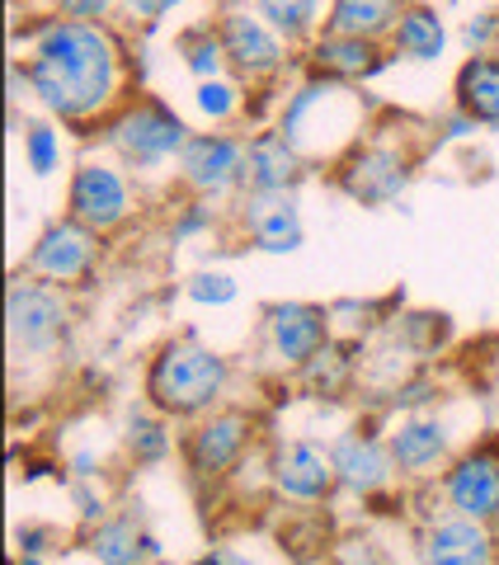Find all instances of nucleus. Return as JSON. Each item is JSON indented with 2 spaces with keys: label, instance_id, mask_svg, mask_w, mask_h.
I'll use <instances>...</instances> for the list:
<instances>
[{
  "label": "nucleus",
  "instance_id": "1",
  "mask_svg": "<svg viewBox=\"0 0 499 565\" xmlns=\"http://www.w3.org/2000/svg\"><path fill=\"white\" fill-rule=\"evenodd\" d=\"M33 99L62 122L104 118L128 85V47L104 20H52L39 24L24 57Z\"/></svg>",
  "mask_w": 499,
  "mask_h": 565
},
{
  "label": "nucleus",
  "instance_id": "2",
  "mask_svg": "<svg viewBox=\"0 0 499 565\" xmlns=\"http://www.w3.org/2000/svg\"><path fill=\"white\" fill-rule=\"evenodd\" d=\"M363 122H368L363 95L349 81L311 71L283 104L278 132L301 151V161H344L363 141Z\"/></svg>",
  "mask_w": 499,
  "mask_h": 565
},
{
  "label": "nucleus",
  "instance_id": "3",
  "mask_svg": "<svg viewBox=\"0 0 499 565\" xmlns=\"http://www.w3.org/2000/svg\"><path fill=\"white\" fill-rule=\"evenodd\" d=\"M231 382V367L217 349H208L193 334H180V340H166L151 363H147V405L160 419H203L208 411H217V401Z\"/></svg>",
  "mask_w": 499,
  "mask_h": 565
},
{
  "label": "nucleus",
  "instance_id": "4",
  "mask_svg": "<svg viewBox=\"0 0 499 565\" xmlns=\"http://www.w3.org/2000/svg\"><path fill=\"white\" fill-rule=\"evenodd\" d=\"M212 24H217V39L226 47V66L236 71L241 85H259V81L283 76V66H288V39H278V33L259 20V10L250 6V0H222Z\"/></svg>",
  "mask_w": 499,
  "mask_h": 565
},
{
  "label": "nucleus",
  "instance_id": "5",
  "mask_svg": "<svg viewBox=\"0 0 499 565\" xmlns=\"http://www.w3.org/2000/svg\"><path fill=\"white\" fill-rule=\"evenodd\" d=\"M189 137L193 132L184 128V118L174 114L170 104H160V99H137L123 114H114V122H109L114 151L137 170L174 161V156L189 147Z\"/></svg>",
  "mask_w": 499,
  "mask_h": 565
},
{
  "label": "nucleus",
  "instance_id": "6",
  "mask_svg": "<svg viewBox=\"0 0 499 565\" xmlns=\"http://www.w3.org/2000/svg\"><path fill=\"white\" fill-rule=\"evenodd\" d=\"M6 330H10L14 349L47 353L66 330L62 288H52V282L33 278V274H14L6 288Z\"/></svg>",
  "mask_w": 499,
  "mask_h": 565
},
{
  "label": "nucleus",
  "instance_id": "7",
  "mask_svg": "<svg viewBox=\"0 0 499 565\" xmlns=\"http://www.w3.org/2000/svg\"><path fill=\"white\" fill-rule=\"evenodd\" d=\"M410 174H415L410 170V156L396 147V141L368 137L340 161V189L363 207H386L405 193Z\"/></svg>",
  "mask_w": 499,
  "mask_h": 565
},
{
  "label": "nucleus",
  "instance_id": "8",
  "mask_svg": "<svg viewBox=\"0 0 499 565\" xmlns=\"http://www.w3.org/2000/svg\"><path fill=\"white\" fill-rule=\"evenodd\" d=\"M66 217L91 226L95 236L118 232V226L132 217L128 180L104 161H81L76 170H71V184H66Z\"/></svg>",
  "mask_w": 499,
  "mask_h": 565
},
{
  "label": "nucleus",
  "instance_id": "9",
  "mask_svg": "<svg viewBox=\"0 0 499 565\" xmlns=\"http://www.w3.org/2000/svg\"><path fill=\"white\" fill-rule=\"evenodd\" d=\"M95 255H99V236L91 232V226L62 217L33 241V250L24 259V274L52 282V288H71V282L91 278Z\"/></svg>",
  "mask_w": 499,
  "mask_h": 565
},
{
  "label": "nucleus",
  "instance_id": "10",
  "mask_svg": "<svg viewBox=\"0 0 499 565\" xmlns=\"http://www.w3.org/2000/svg\"><path fill=\"white\" fill-rule=\"evenodd\" d=\"M241 170H245V141L226 137V132H193L189 147L180 151L184 189H193L208 203L231 189H241Z\"/></svg>",
  "mask_w": 499,
  "mask_h": 565
},
{
  "label": "nucleus",
  "instance_id": "11",
  "mask_svg": "<svg viewBox=\"0 0 499 565\" xmlns=\"http://www.w3.org/2000/svg\"><path fill=\"white\" fill-rule=\"evenodd\" d=\"M264 334L278 363L301 367L330 344V311L311 302H278L264 311Z\"/></svg>",
  "mask_w": 499,
  "mask_h": 565
},
{
  "label": "nucleus",
  "instance_id": "12",
  "mask_svg": "<svg viewBox=\"0 0 499 565\" xmlns=\"http://www.w3.org/2000/svg\"><path fill=\"white\" fill-rule=\"evenodd\" d=\"M443 494H448L453 514L476 519V523H495V514H499V452L495 448L461 452L448 467V476H443Z\"/></svg>",
  "mask_w": 499,
  "mask_h": 565
},
{
  "label": "nucleus",
  "instance_id": "13",
  "mask_svg": "<svg viewBox=\"0 0 499 565\" xmlns=\"http://www.w3.org/2000/svg\"><path fill=\"white\" fill-rule=\"evenodd\" d=\"M250 434H255V419L245 411H212L199 419V429L189 434V467L199 476H222L241 462V452L250 444Z\"/></svg>",
  "mask_w": 499,
  "mask_h": 565
},
{
  "label": "nucleus",
  "instance_id": "14",
  "mask_svg": "<svg viewBox=\"0 0 499 565\" xmlns=\"http://www.w3.org/2000/svg\"><path fill=\"white\" fill-rule=\"evenodd\" d=\"M241 222L255 250L264 255H293L301 250V217H297V193H245L241 199Z\"/></svg>",
  "mask_w": 499,
  "mask_h": 565
},
{
  "label": "nucleus",
  "instance_id": "15",
  "mask_svg": "<svg viewBox=\"0 0 499 565\" xmlns=\"http://www.w3.org/2000/svg\"><path fill=\"white\" fill-rule=\"evenodd\" d=\"M274 490L288 494V500H301V504H316L326 500V494L335 490V457L326 448L307 444V438H297V444H283L274 452Z\"/></svg>",
  "mask_w": 499,
  "mask_h": 565
},
{
  "label": "nucleus",
  "instance_id": "16",
  "mask_svg": "<svg viewBox=\"0 0 499 565\" xmlns=\"http://www.w3.org/2000/svg\"><path fill=\"white\" fill-rule=\"evenodd\" d=\"M301 151L293 147L278 128L274 132H259L245 141V170H241V193H283L297 184L301 174Z\"/></svg>",
  "mask_w": 499,
  "mask_h": 565
},
{
  "label": "nucleus",
  "instance_id": "17",
  "mask_svg": "<svg viewBox=\"0 0 499 565\" xmlns=\"http://www.w3.org/2000/svg\"><path fill=\"white\" fill-rule=\"evenodd\" d=\"M307 62L316 76H335V81H368L386 66V43L372 39H353V33H320V39L307 47Z\"/></svg>",
  "mask_w": 499,
  "mask_h": 565
},
{
  "label": "nucleus",
  "instance_id": "18",
  "mask_svg": "<svg viewBox=\"0 0 499 565\" xmlns=\"http://www.w3.org/2000/svg\"><path fill=\"white\" fill-rule=\"evenodd\" d=\"M424 565H495V533L476 519H438L424 533Z\"/></svg>",
  "mask_w": 499,
  "mask_h": 565
},
{
  "label": "nucleus",
  "instance_id": "19",
  "mask_svg": "<svg viewBox=\"0 0 499 565\" xmlns=\"http://www.w3.org/2000/svg\"><path fill=\"white\" fill-rule=\"evenodd\" d=\"M391 462L405 476H429L434 467L448 462V424L429 415H410L386 434Z\"/></svg>",
  "mask_w": 499,
  "mask_h": 565
},
{
  "label": "nucleus",
  "instance_id": "20",
  "mask_svg": "<svg viewBox=\"0 0 499 565\" xmlns=\"http://www.w3.org/2000/svg\"><path fill=\"white\" fill-rule=\"evenodd\" d=\"M330 457H335V476H340V486L359 490V494L382 490V486H391V476H396L391 448L378 444V438H368V434H344V438H335Z\"/></svg>",
  "mask_w": 499,
  "mask_h": 565
},
{
  "label": "nucleus",
  "instance_id": "21",
  "mask_svg": "<svg viewBox=\"0 0 499 565\" xmlns=\"http://www.w3.org/2000/svg\"><path fill=\"white\" fill-rule=\"evenodd\" d=\"M453 99L461 118L499 128V52H476V57L457 66Z\"/></svg>",
  "mask_w": 499,
  "mask_h": 565
},
{
  "label": "nucleus",
  "instance_id": "22",
  "mask_svg": "<svg viewBox=\"0 0 499 565\" xmlns=\"http://www.w3.org/2000/svg\"><path fill=\"white\" fill-rule=\"evenodd\" d=\"M410 10V0H330L326 29L330 33H353V39L391 43L401 14Z\"/></svg>",
  "mask_w": 499,
  "mask_h": 565
},
{
  "label": "nucleus",
  "instance_id": "23",
  "mask_svg": "<svg viewBox=\"0 0 499 565\" xmlns=\"http://www.w3.org/2000/svg\"><path fill=\"white\" fill-rule=\"evenodd\" d=\"M259 10V20L269 24L278 39H288V47L297 43H316L326 33V14H330V0H250Z\"/></svg>",
  "mask_w": 499,
  "mask_h": 565
},
{
  "label": "nucleus",
  "instance_id": "24",
  "mask_svg": "<svg viewBox=\"0 0 499 565\" xmlns=\"http://www.w3.org/2000/svg\"><path fill=\"white\" fill-rule=\"evenodd\" d=\"M386 47H391V57H405V62H438L443 47H448V29H443L434 6H415L410 0V10L401 14Z\"/></svg>",
  "mask_w": 499,
  "mask_h": 565
},
{
  "label": "nucleus",
  "instance_id": "25",
  "mask_svg": "<svg viewBox=\"0 0 499 565\" xmlns=\"http://www.w3.org/2000/svg\"><path fill=\"white\" fill-rule=\"evenodd\" d=\"M174 47H180V57H184V71L193 81H217V76H226V47H222V39H217V24H193V29H184L180 39H174Z\"/></svg>",
  "mask_w": 499,
  "mask_h": 565
},
{
  "label": "nucleus",
  "instance_id": "26",
  "mask_svg": "<svg viewBox=\"0 0 499 565\" xmlns=\"http://www.w3.org/2000/svg\"><path fill=\"white\" fill-rule=\"evenodd\" d=\"M91 552L104 561V565H137L141 552H160V546L151 537H141L137 533V519H109V523H99L95 533H91Z\"/></svg>",
  "mask_w": 499,
  "mask_h": 565
},
{
  "label": "nucleus",
  "instance_id": "27",
  "mask_svg": "<svg viewBox=\"0 0 499 565\" xmlns=\"http://www.w3.org/2000/svg\"><path fill=\"white\" fill-rule=\"evenodd\" d=\"M297 373H301V382H307L311 392L335 396V392H344V382H349V373H353V359H349L340 344H326L311 363H301Z\"/></svg>",
  "mask_w": 499,
  "mask_h": 565
},
{
  "label": "nucleus",
  "instance_id": "28",
  "mask_svg": "<svg viewBox=\"0 0 499 565\" xmlns=\"http://www.w3.org/2000/svg\"><path fill=\"white\" fill-rule=\"evenodd\" d=\"M241 99H245L241 95V81H226V76L193 85V104H199V114L212 118V122H226L231 114L241 109Z\"/></svg>",
  "mask_w": 499,
  "mask_h": 565
},
{
  "label": "nucleus",
  "instance_id": "29",
  "mask_svg": "<svg viewBox=\"0 0 499 565\" xmlns=\"http://www.w3.org/2000/svg\"><path fill=\"white\" fill-rule=\"evenodd\" d=\"M57 156H62V147H57L52 122H24V161H29V170L39 174V180L57 170Z\"/></svg>",
  "mask_w": 499,
  "mask_h": 565
},
{
  "label": "nucleus",
  "instance_id": "30",
  "mask_svg": "<svg viewBox=\"0 0 499 565\" xmlns=\"http://www.w3.org/2000/svg\"><path fill=\"white\" fill-rule=\"evenodd\" d=\"M128 444L137 452V462H160V457L170 452V434H166V424H160V419L132 415L128 419Z\"/></svg>",
  "mask_w": 499,
  "mask_h": 565
},
{
  "label": "nucleus",
  "instance_id": "31",
  "mask_svg": "<svg viewBox=\"0 0 499 565\" xmlns=\"http://www.w3.org/2000/svg\"><path fill=\"white\" fill-rule=\"evenodd\" d=\"M184 292L193 297L199 307H226V302H236V278L231 274H222V269H203V274H193L189 282H184Z\"/></svg>",
  "mask_w": 499,
  "mask_h": 565
},
{
  "label": "nucleus",
  "instance_id": "32",
  "mask_svg": "<svg viewBox=\"0 0 499 565\" xmlns=\"http://www.w3.org/2000/svg\"><path fill=\"white\" fill-rule=\"evenodd\" d=\"M461 43L471 47V57H476V52H495V43H499V14H476V20H467V29H461Z\"/></svg>",
  "mask_w": 499,
  "mask_h": 565
},
{
  "label": "nucleus",
  "instance_id": "33",
  "mask_svg": "<svg viewBox=\"0 0 499 565\" xmlns=\"http://www.w3.org/2000/svg\"><path fill=\"white\" fill-rule=\"evenodd\" d=\"M118 0H52V14L62 20H109V10Z\"/></svg>",
  "mask_w": 499,
  "mask_h": 565
},
{
  "label": "nucleus",
  "instance_id": "34",
  "mask_svg": "<svg viewBox=\"0 0 499 565\" xmlns=\"http://www.w3.org/2000/svg\"><path fill=\"white\" fill-rule=\"evenodd\" d=\"M174 6H184V0H118V10L137 24H160Z\"/></svg>",
  "mask_w": 499,
  "mask_h": 565
},
{
  "label": "nucleus",
  "instance_id": "35",
  "mask_svg": "<svg viewBox=\"0 0 499 565\" xmlns=\"http://www.w3.org/2000/svg\"><path fill=\"white\" fill-rule=\"evenodd\" d=\"M208 226H212V207H208V199H199V203H189L180 217H174V241H189V236L208 232Z\"/></svg>",
  "mask_w": 499,
  "mask_h": 565
},
{
  "label": "nucleus",
  "instance_id": "36",
  "mask_svg": "<svg viewBox=\"0 0 499 565\" xmlns=\"http://www.w3.org/2000/svg\"><path fill=\"white\" fill-rule=\"evenodd\" d=\"M71 467H76V476H95V457H91V452H81Z\"/></svg>",
  "mask_w": 499,
  "mask_h": 565
},
{
  "label": "nucleus",
  "instance_id": "37",
  "mask_svg": "<svg viewBox=\"0 0 499 565\" xmlns=\"http://www.w3.org/2000/svg\"><path fill=\"white\" fill-rule=\"evenodd\" d=\"M24 565H43V561H33V556H29V561H24Z\"/></svg>",
  "mask_w": 499,
  "mask_h": 565
},
{
  "label": "nucleus",
  "instance_id": "38",
  "mask_svg": "<svg viewBox=\"0 0 499 565\" xmlns=\"http://www.w3.org/2000/svg\"><path fill=\"white\" fill-rule=\"evenodd\" d=\"M495 527H499V514H495Z\"/></svg>",
  "mask_w": 499,
  "mask_h": 565
}]
</instances>
